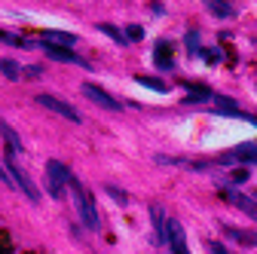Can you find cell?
Returning <instances> with one entry per match:
<instances>
[{"mask_svg": "<svg viewBox=\"0 0 257 254\" xmlns=\"http://www.w3.org/2000/svg\"><path fill=\"white\" fill-rule=\"evenodd\" d=\"M184 89H187V98H184V104H199V101H211L214 95H211V89H205V86H196V83H184Z\"/></svg>", "mask_w": 257, "mask_h": 254, "instance_id": "12", "label": "cell"}, {"mask_svg": "<svg viewBox=\"0 0 257 254\" xmlns=\"http://www.w3.org/2000/svg\"><path fill=\"white\" fill-rule=\"evenodd\" d=\"M166 242L172 245L175 254H187V236L178 220H166Z\"/></svg>", "mask_w": 257, "mask_h": 254, "instance_id": "7", "label": "cell"}, {"mask_svg": "<svg viewBox=\"0 0 257 254\" xmlns=\"http://www.w3.org/2000/svg\"><path fill=\"white\" fill-rule=\"evenodd\" d=\"M0 71H4L7 80H19L22 77V65H19V61H13V58H0Z\"/></svg>", "mask_w": 257, "mask_h": 254, "instance_id": "15", "label": "cell"}, {"mask_svg": "<svg viewBox=\"0 0 257 254\" xmlns=\"http://www.w3.org/2000/svg\"><path fill=\"white\" fill-rule=\"evenodd\" d=\"M233 178H236V181L242 184V181H248V172H242V169H239V172H233Z\"/></svg>", "mask_w": 257, "mask_h": 254, "instance_id": "26", "label": "cell"}, {"mask_svg": "<svg viewBox=\"0 0 257 254\" xmlns=\"http://www.w3.org/2000/svg\"><path fill=\"white\" fill-rule=\"evenodd\" d=\"M43 52H46L49 58H55V61H68V65H83V68H89V61H83L74 49H64V46H49V43H43Z\"/></svg>", "mask_w": 257, "mask_h": 254, "instance_id": "9", "label": "cell"}, {"mask_svg": "<svg viewBox=\"0 0 257 254\" xmlns=\"http://www.w3.org/2000/svg\"><path fill=\"white\" fill-rule=\"evenodd\" d=\"M144 37V28L141 25H128L125 28V40H141Z\"/></svg>", "mask_w": 257, "mask_h": 254, "instance_id": "19", "label": "cell"}, {"mask_svg": "<svg viewBox=\"0 0 257 254\" xmlns=\"http://www.w3.org/2000/svg\"><path fill=\"white\" fill-rule=\"evenodd\" d=\"M187 46H190L193 55H199V34H196V31H190V34H187Z\"/></svg>", "mask_w": 257, "mask_h": 254, "instance_id": "20", "label": "cell"}, {"mask_svg": "<svg viewBox=\"0 0 257 254\" xmlns=\"http://www.w3.org/2000/svg\"><path fill=\"white\" fill-rule=\"evenodd\" d=\"M83 95H86L92 104H98V107H104V110H122V104H119L116 98H110V95H107L101 86H95V83H83Z\"/></svg>", "mask_w": 257, "mask_h": 254, "instance_id": "6", "label": "cell"}, {"mask_svg": "<svg viewBox=\"0 0 257 254\" xmlns=\"http://www.w3.org/2000/svg\"><path fill=\"white\" fill-rule=\"evenodd\" d=\"M68 181H71V172H68V166H64V163H58V160H49L46 163V187H49V196L52 199H61L64 196Z\"/></svg>", "mask_w": 257, "mask_h": 254, "instance_id": "3", "label": "cell"}, {"mask_svg": "<svg viewBox=\"0 0 257 254\" xmlns=\"http://www.w3.org/2000/svg\"><path fill=\"white\" fill-rule=\"evenodd\" d=\"M220 196L227 199L230 205H236L239 211H245L248 217H254L257 220V202L251 199V196H245V193H239V190H233V187H220Z\"/></svg>", "mask_w": 257, "mask_h": 254, "instance_id": "5", "label": "cell"}, {"mask_svg": "<svg viewBox=\"0 0 257 254\" xmlns=\"http://www.w3.org/2000/svg\"><path fill=\"white\" fill-rule=\"evenodd\" d=\"M104 190H107V193L116 199V205H128V193H125V190H119V187H113V184H107Z\"/></svg>", "mask_w": 257, "mask_h": 254, "instance_id": "17", "label": "cell"}, {"mask_svg": "<svg viewBox=\"0 0 257 254\" xmlns=\"http://www.w3.org/2000/svg\"><path fill=\"white\" fill-rule=\"evenodd\" d=\"M37 104H40V107H46V110H52V113H58V116H64L68 122H83V116H80L68 101L55 98V95H37Z\"/></svg>", "mask_w": 257, "mask_h": 254, "instance_id": "4", "label": "cell"}, {"mask_svg": "<svg viewBox=\"0 0 257 254\" xmlns=\"http://www.w3.org/2000/svg\"><path fill=\"white\" fill-rule=\"evenodd\" d=\"M43 74H46V71H43L40 65H31V68H28V77H31V80H37V77H43Z\"/></svg>", "mask_w": 257, "mask_h": 254, "instance_id": "25", "label": "cell"}, {"mask_svg": "<svg viewBox=\"0 0 257 254\" xmlns=\"http://www.w3.org/2000/svg\"><path fill=\"white\" fill-rule=\"evenodd\" d=\"M0 40H4V43H13V46H25L22 37H16V34H4V31H0Z\"/></svg>", "mask_w": 257, "mask_h": 254, "instance_id": "23", "label": "cell"}, {"mask_svg": "<svg viewBox=\"0 0 257 254\" xmlns=\"http://www.w3.org/2000/svg\"><path fill=\"white\" fill-rule=\"evenodd\" d=\"M98 31H104V34H107V37H113V40H116L119 46H125V43H128V40H125V37L119 34V31L113 28V25H104V22H101V25H98Z\"/></svg>", "mask_w": 257, "mask_h": 254, "instance_id": "18", "label": "cell"}, {"mask_svg": "<svg viewBox=\"0 0 257 254\" xmlns=\"http://www.w3.org/2000/svg\"><path fill=\"white\" fill-rule=\"evenodd\" d=\"M135 83H138V86H147V89H153V92H159V95H166V92H169V86H166L163 80H150V77H135Z\"/></svg>", "mask_w": 257, "mask_h": 254, "instance_id": "16", "label": "cell"}, {"mask_svg": "<svg viewBox=\"0 0 257 254\" xmlns=\"http://www.w3.org/2000/svg\"><path fill=\"white\" fill-rule=\"evenodd\" d=\"M254 163L257 166V144H251V141H245V144H239L236 150H230V153H223L220 156V163Z\"/></svg>", "mask_w": 257, "mask_h": 254, "instance_id": "8", "label": "cell"}, {"mask_svg": "<svg viewBox=\"0 0 257 254\" xmlns=\"http://www.w3.org/2000/svg\"><path fill=\"white\" fill-rule=\"evenodd\" d=\"M7 175H10V184H13V187H19V190H22V193H25L31 202H40V190H37L34 184H31L28 172L16 163V153H13V150H10V160H7Z\"/></svg>", "mask_w": 257, "mask_h": 254, "instance_id": "2", "label": "cell"}, {"mask_svg": "<svg viewBox=\"0 0 257 254\" xmlns=\"http://www.w3.org/2000/svg\"><path fill=\"white\" fill-rule=\"evenodd\" d=\"M208 254H230V251L223 248L220 242H208Z\"/></svg>", "mask_w": 257, "mask_h": 254, "instance_id": "24", "label": "cell"}, {"mask_svg": "<svg viewBox=\"0 0 257 254\" xmlns=\"http://www.w3.org/2000/svg\"><path fill=\"white\" fill-rule=\"evenodd\" d=\"M0 254H13V245H10L7 230H0Z\"/></svg>", "mask_w": 257, "mask_h": 254, "instance_id": "22", "label": "cell"}, {"mask_svg": "<svg viewBox=\"0 0 257 254\" xmlns=\"http://www.w3.org/2000/svg\"><path fill=\"white\" fill-rule=\"evenodd\" d=\"M205 10L214 13V16H220V19H230L233 16V7L227 4V0H205Z\"/></svg>", "mask_w": 257, "mask_h": 254, "instance_id": "14", "label": "cell"}, {"mask_svg": "<svg viewBox=\"0 0 257 254\" xmlns=\"http://www.w3.org/2000/svg\"><path fill=\"white\" fill-rule=\"evenodd\" d=\"M153 65H156L159 71H172V68H175L172 43H166V40H159V43H156V52H153Z\"/></svg>", "mask_w": 257, "mask_h": 254, "instance_id": "10", "label": "cell"}, {"mask_svg": "<svg viewBox=\"0 0 257 254\" xmlns=\"http://www.w3.org/2000/svg\"><path fill=\"white\" fill-rule=\"evenodd\" d=\"M40 40L49 46H74L77 34H68V31H40Z\"/></svg>", "mask_w": 257, "mask_h": 254, "instance_id": "11", "label": "cell"}, {"mask_svg": "<svg viewBox=\"0 0 257 254\" xmlns=\"http://www.w3.org/2000/svg\"><path fill=\"white\" fill-rule=\"evenodd\" d=\"M223 233H227L230 239H236V242H242V245H248V248L257 245V233H248V230H239V227H227V224H223Z\"/></svg>", "mask_w": 257, "mask_h": 254, "instance_id": "13", "label": "cell"}, {"mask_svg": "<svg viewBox=\"0 0 257 254\" xmlns=\"http://www.w3.org/2000/svg\"><path fill=\"white\" fill-rule=\"evenodd\" d=\"M202 52V58L208 61V65H217V61H220V49H199Z\"/></svg>", "mask_w": 257, "mask_h": 254, "instance_id": "21", "label": "cell"}, {"mask_svg": "<svg viewBox=\"0 0 257 254\" xmlns=\"http://www.w3.org/2000/svg\"><path fill=\"white\" fill-rule=\"evenodd\" d=\"M0 181L10 184V175H7V166H4V163H0Z\"/></svg>", "mask_w": 257, "mask_h": 254, "instance_id": "27", "label": "cell"}, {"mask_svg": "<svg viewBox=\"0 0 257 254\" xmlns=\"http://www.w3.org/2000/svg\"><path fill=\"white\" fill-rule=\"evenodd\" d=\"M68 187H71V196H74V205H77V211H80L83 227H86V230H98V227H101V220H98V208H95L92 196H89L86 190H83V184H80L74 175H71Z\"/></svg>", "mask_w": 257, "mask_h": 254, "instance_id": "1", "label": "cell"}]
</instances>
